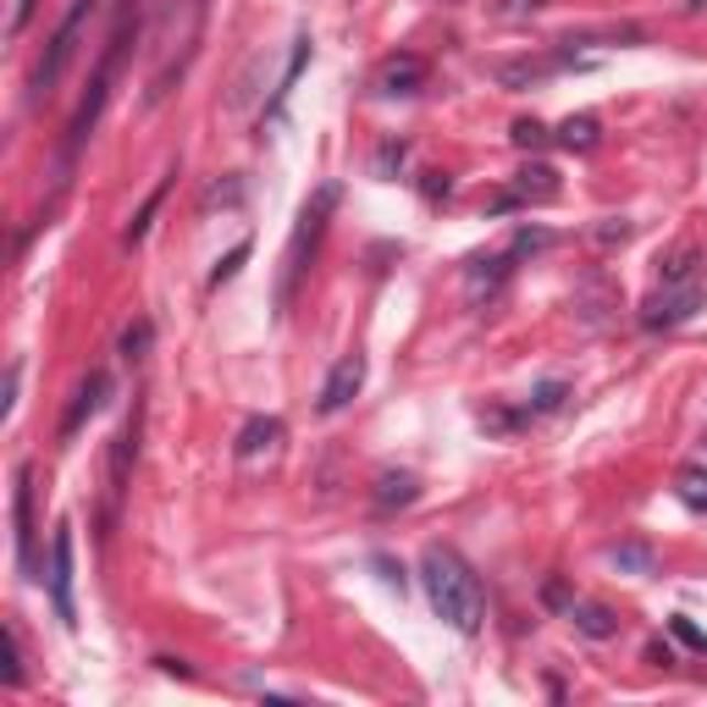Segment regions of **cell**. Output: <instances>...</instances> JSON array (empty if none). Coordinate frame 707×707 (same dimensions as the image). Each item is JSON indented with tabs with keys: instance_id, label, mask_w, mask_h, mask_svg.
Masks as SVG:
<instances>
[{
	"instance_id": "6da1fadb",
	"label": "cell",
	"mask_w": 707,
	"mask_h": 707,
	"mask_svg": "<svg viewBox=\"0 0 707 707\" xmlns=\"http://www.w3.org/2000/svg\"><path fill=\"white\" fill-rule=\"evenodd\" d=\"M205 18H210V0H161V18H155V73H150V89H144V106H161L188 62L199 56V40H205Z\"/></svg>"
},
{
	"instance_id": "7a4b0ae2",
	"label": "cell",
	"mask_w": 707,
	"mask_h": 707,
	"mask_svg": "<svg viewBox=\"0 0 707 707\" xmlns=\"http://www.w3.org/2000/svg\"><path fill=\"white\" fill-rule=\"evenodd\" d=\"M421 580H426V597H432V608H437L443 624H454L459 635H476L487 624V591H481L476 569L454 547H426Z\"/></svg>"
},
{
	"instance_id": "3957f363",
	"label": "cell",
	"mask_w": 707,
	"mask_h": 707,
	"mask_svg": "<svg viewBox=\"0 0 707 707\" xmlns=\"http://www.w3.org/2000/svg\"><path fill=\"white\" fill-rule=\"evenodd\" d=\"M89 18H95V0H73V12H67V18H62V29L51 34V45H45V56H40L34 78H29V100H34V106L62 84L67 62L78 56V40H84V23H89Z\"/></svg>"
},
{
	"instance_id": "277c9868",
	"label": "cell",
	"mask_w": 707,
	"mask_h": 707,
	"mask_svg": "<svg viewBox=\"0 0 707 707\" xmlns=\"http://www.w3.org/2000/svg\"><path fill=\"white\" fill-rule=\"evenodd\" d=\"M122 51H128V18L117 23V34H111V45H106V56H100L95 78H89V95H84V106H78V111H73V122H67V161H73V155L84 150V139L95 133V122H100V111H106V95H111V78H117Z\"/></svg>"
},
{
	"instance_id": "5b68a950",
	"label": "cell",
	"mask_w": 707,
	"mask_h": 707,
	"mask_svg": "<svg viewBox=\"0 0 707 707\" xmlns=\"http://www.w3.org/2000/svg\"><path fill=\"white\" fill-rule=\"evenodd\" d=\"M331 205H337V188L326 183L309 205H304V216H298V232H293V249H287V271H282V293H276V304L287 309L293 304V282H298V271H304V249L315 254V243H320V232H326V216H331Z\"/></svg>"
},
{
	"instance_id": "8992f818",
	"label": "cell",
	"mask_w": 707,
	"mask_h": 707,
	"mask_svg": "<svg viewBox=\"0 0 707 707\" xmlns=\"http://www.w3.org/2000/svg\"><path fill=\"white\" fill-rule=\"evenodd\" d=\"M696 309H701V287L696 282H679V287H663V293H652L641 304V326L646 331H668V326L690 320Z\"/></svg>"
},
{
	"instance_id": "52a82bcc",
	"label": "cell",
	"mask_w": 707,
	"mask_h": 707,
	"mask_svg": "<svg viewBox=\"0 0 707 707\" xmlns=\"http://www.w3.org/2000/svg\"><path fill=\"white\" fill-rule=\"evenodd\" d=\"M51 602L62 624H78V602H73V525H56L51 542Z\"/></svg>"
},
{
	"instance_id": "ba28073f",
	"label": "cell",
	"mask_w": 707,
	"mask_h": 707,
	"mask_svg": "<svg viewBox=\"0 0 707 707\" xmlns=\"http://www.w3.org/2000/svg\"><path fill=\"white\" fill-rule=\"evenodd\" d=\"M366 388V360L360 354H342V360L331 366V377H326V388H320V399H315V410L320 415H337V410H348L354 404V393Z\"/></svg>"
},
{
	"instance_id": "9c48e42d",
	"label": "cell",
	"mask_w": 707,
	"mask_h": 707,
	"mask_svg": "<svg viewBox=\"0 0 707 707\" xmlns=\"http://www.w3.org/2000/svg\"><path fill=\"white\" fill-rule=\"evenodd\" d=\"M106 393H111V377H106V371H89V377L78 382V393H73L67 415H62V437H78V432H84V421H89V415H100Z\"/></svg>"
},
{
	"instance_id": "30bf717a",
	"label": "cell",
	"mask_w": 707,
	"mask_h": 707,
	"mask_svg": "<svg viewBox=\"0 0 707 707\" xmlns=\"http://www.w3.org/2000/svg\"><path fill=\"white\" fill-rule=\"evenodd\" d=\"M282 437H287V426H282L276 415H254V421L238 432V459H243V465H254V459H271V454L282 448Z\"/></svg>"
},
{
	"instance_id": "8fae6325",
	"label": "cell",
	"mask_w": 707,
	"mask_h": 707,
	"mask_svg": "<svg viewBox=\"0 0 707 707\" xmlns=\"http://www.w3.org/2000/svg\"><path fill=\"white\" fill-rule=\"evenodd\" d=\"M377 89L393 95V100H399V95H421V89H426V62H421V56H393V62L377 73Z\"/></svg>"
},
{
	"instance_id": "7c38bea8",
	"label": "cell",
	"mask_w": 707,
	"mask_h": 707,
	"mask_svg": "<svg viewBox=\"0 0 707 707\" xmlns=\"http://www.w3.org/2000/svg\"><path fill=\"white\" fill-rule=\"evenodd\" d=\"M18 564L23 569H34V470L23 465L18 470Z\"/></svg>"
},
{
	"instance_id": "4fadbf2b",
	"label": "cell",
	"mask_w": 707,
	"mask_h": 707,
	"mask_svg": "<svg viewBox=\"0 0 707 707\" xmlns=\"http://www.w3.org/2000/svg\"><path fill=\"white\" fill-rule=\"evenodd\" d=\"M371 498H377V514H393V509H410V503L421 498V481H415L410 470H382Z\"/></svg>"
},
{
	"instance_id": "5bb4252c",
	"label": "cell",
	"mask_w": 707,
	"mask_h": 707,
	"mask_svg": "<svg viewBox=\"0 0 707 707\" xmlns=\"http://www.w3.org/2000/svg\"><path fill=\"white\" fill-rule=\"evenodd\" d=\"M509 271H514V254H481V260H470V298H492L503 282H509Z\"/></svg>"
},
{
	"instance_id": "9a60e30c",
	"label": "cell",
	"mask_w": 707,
	"mask_h": 707,
	"mask_svg": "<svg viewBox=\"0 0 707 707\" xmlns=\"http://www.w3.org/2000/svg\"><path fill=\"white\" fill-rule=\"evenodd\" d=\"M133 459H139V410H133V421H128V426L117 432V443H111V498L128 487Z\"/></svg>"
},
{
	"instance_id": "2e32d148",
	"label": "cell",
	"mask_w": 707,
	"mask_h": 707,
	"mask_svg": "<svg viewBox=\"0 0 707 707\" xmlns=\"http://www.w3.org/2000/svg\"><path fill=\"white\" fill-rule=\"evenodd\" d=\"M569 624H575L580 635H591V641H608V635L619 630V619H613L602 602H569Z\"/></svg>"
},
{
	"instance_id": "e0dca14e",
	"label": "cell",
	"mask_w": 707,
	"mask_h": 707,
	"mask_svg": "<svg viewBox=\"0 0 707 707\" xmlns=\"http://www.w3.org/2000/svg\"><path fill=\"white\" fill-rule=\"evenodd\" d=\"M558 144L586 155V150H597V144H602V122H597V117H569V122L558 128Z\"/></svg>"
},
{
	"instance_id": "ac0fdd59",
	"label": "cell",
	"mask_w": 707,
	"mask_h": 707,
	"mask_svg": "<svg viewBox=\"0 0 707 707\" xmlns=\"http://www.w3.org/2000/svg\"><path fill=\"white\" fill-rule=\"evenodd\" d=\"M514 194H520V199H536V205H547V199L558 194V183H553V166H525V172H520V183H514Z\"/></svg>"
},
{
	"instance_id": "d6986e66",
	"label": "cell",
	"mask_w": 707,
	"mask_h": 707,
	"mask_svg": "<svg viewBox=\"0 0 707 707\" xmlns=\"http://www.w3.org/2000/svg\"><path fill=\"white\" fill-rule=\"evenodd\" d=\"M674 492H679V503H685V509H696V514H701V509H707V470H696V465H690V470H679Z\"/></svg>"
},
{
	"instance_id": "ffe728a7",
	"label": "cell",
	"mask_w": 707,
	"mask_h": 707,
	"mask_svg": "<svg viewBox=\"0 0 707 707\" xmlns=\"http://www.w3.org/2000/svg\"><path fill=\"white\" fill-rule=\"evenodd\" d=\"M542 249H553V232H542V227H520V232H514V243H509V254H514V260L542 254Z\"/></svg>"
},
{
	"instance_id": "44dd1931",
	"label": "cell",
	"mask_w": 707,
	"mask_h": 707,
	"mask_svg": "<svg viewBox=\"0 0 707 707\" xmlns=\"http://www.w3.org/2000/svg\"><path fill=\"white\" fill-rule=\"evenodd\" d=\"M619 569H635V575H652V547H641V542H624V547H613L608 553Z\"/></svg>"
},
{
	"instance_id": "7402d4cb",
	"label": "cell",
	"mask_w": 707,
	"mask_h": 707,
	"mask_svg": "<svg viewBox=\"0 0 707 707\" xmlns=\"http://www.w3.org/2000/svg\"><path fill=\"white\" fill-rule=\"evenodd\" d=\"M696 276V249H679L668 265H663V287H679V282H690Z\"/></svg>"
},
{
	"instance_id": "603a6c76",
	"label": "cell",
	"mask_w": 707,
	"mask_h": 707,
	"mask_svg": "<svg viewBox=\"0 0 707 707\" xmlns=\"http://www.w3.org/2000/svg\"><path fill=\"white\" fill-rule=\"evenodd\" d=\"M161 199H166V183H161V188H155V194H150V199H144V210H139V216H133V227H128V238H122V243H128V249H133V243H139V238H144V232H150V216H155V205H161Z\"/></svg>"
},
{
	"instance_id": "cb8c5ba5",
	"label": "cell",
	"mask_w": 707,
	"mask_h": 707,
	"mask_svg": "<svg viewBox=\"0 0 707 707\" xmlns=\"http://www.w3.org/2000/svg\"><path fill=\"white\" fill-rule=\"evenodd\" d=\"M514 144H520V150H542V144H547V128H542L536 117H520V122H514Z\"/></svg>"
},
{
	"instance_id": "d4e9b609",
	"label": "cell",
	"mask_w": 707,
	"mask_h": 707,
	"mask_svg": "<svg viewBox=\"0 0 707 707\" xmlns=\"http://www.w3.org/2000/svg\"><path fill=\"white\" fill-rule=\"evenodd\" d=\"M564 393H569L564 382H542V388H536V399H531V415H553V410L564 404Z\"/></svg>"
},
{
	"instance_id": "484cf974",
	"label": "cell",
	"mask_w": 707,
	"mask_h": 707,
	"mask_svg": "<svg viewBox=\"0 0 707 707\" xmlns=\"http://www.w3.org/2000/svg\"><path fill=\"white\" fill-rule=\"evenodd\" d=\"M668 630H674V641H685L690 652H701V657H707V635H701V630H696L685 613H674V619H668Z\"/></svg>"
},
{
	"instance_id": "4316f807",
	"label": "cell",
	"mask_w": 707,
	"mask_h": 707,
	"mask_svg": "<svg viewBox=\"0 0 707 707\" xmlns=\"http://www.w3.org/2000/svg\"><path fill=\"white\" fill-rule=\"evenodd\" d=\"M144 348H150V320L122 331V360H144Z\"/></svg>"
},
{
	"instance_id": "83f0119b",
	"label": "cell",
	"mask_w": 707,
	"mask_h": 707,
	"mask_svg": "<svg viewBox=\"0 0 707 707\" xmlns=\"http://www.w3.org/2000/svg\"><path fill=\"white\" fill-rule=\"evenodd\" d=\"M243 260H249V243H238V249H232V254H227V260H221V265H216V271H210V287H221V282H232V276H238V265H243Z\"/></svg>"
},
{
	"instance_id": "f1b7e54d",
	"label": "cell",
	"mask_w": 707,
	"mask_h": 707,
	"mask_svg": "<svg viewBox=\"0 0 707 707\" xmlns=\"http://www.w3.org/2000/svg\"><path fill=\"white\" fill-rule=\"evenodd\" d=\"M624 238H630V221H613V216H608V221L597 227V243H624Z\"/></svg>"
},
{
	"instance_id": "f546056e",
	"label": "cell",
	"mask_w": 707,
	"mask_h": 707,
	"mask_svg": "<svg viewBox=\"0 0 707 707\" xmlns=\"http://www.w3.org/2000/svg\"><path fill=\"white\" fill-rule=\"evenodd\" d=\"M34 7H40V0H18V12H12V34H23V29H29Z\"/></svg>"
},
{
	"instance_id": "4dcf8cb0",
	"label": "cell",
	"mask_w": 707,
	"mask_h": 707,
	"mask_svg": "<svg viewBox=\"0 0 707 707\" xmlns=\"http://www.w3.org/2000/svg\"><path fill=\"white\" fill-rule=\"evenodd\" d=\"M155 663H161L166 674H177V679H188V663H183V657H155Z\"/></svg>"
},
{
	"instance_id": "1f68e13d",
	"label": "cell",
	"mask_w": 707,
	"mask_h": 707,
	"mask_svg": "<svg viewBox=\"0 0 707 707\" xmlns=\"http://www.w3.org/2000/svg\"><path fill=\"white\" fill-rule=\"evenodd\" d=\"M525 7H542V0H509V12H525Z\"/></svg>"
}]
</instances>
